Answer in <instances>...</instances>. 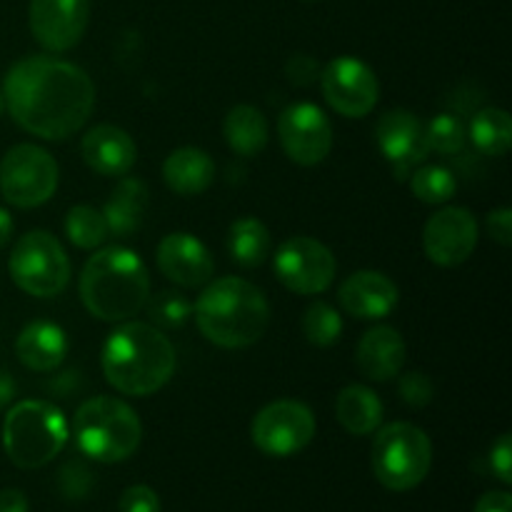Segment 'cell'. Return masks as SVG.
Listing matches in <instances>:
<instances>
[{
	"mask_svg": "<svg viewBox=\"0 0 512 512\" xmlns=\"http://www.w3.org/2000/svg\"><path fill=\"white\" fill-rule=\"evenodd\" d=\"M10 118L40 140H68L93 115L95 85L80 65L30 55L8 70L3 83Z\"/></svg>",
	"mask_w": 512,
	"mask_h": 512,
	"instance_id": "6da1fadb",
	"label": "cell"
},
{
	"mask_svg": "<svg viewBox=\"0 0 512 512\" xmlns=\"http://www.w3.org/2000/svg\"><path fill=\"white\" fill-rule=\"evenodd\" d=\"M100 368L120 395L148 398L173 378L175 348L155 325L125 320L105 340Z\"/></svg>",
	"mask_w": 512,
	"mask_h": 512,
	"instance_id": "7a4b0ae2",
	"label": "cell"
},
{
	"mask_svg": "<svg viewBox=\"0 0 512 512\" xmlns=\"http://www.w3.org/2000/svg\"><path fill=\"white\" fill-rule=\"evenodd\" d=\"M85 310L103 323H125L145 308L150 275L143 258L123 245L98 248L78 280Z\"/></svg>",
	"mask_w": 512,
	"mask_h": 512,
	"instance_id": "3957f363",
	"label": "cell"
},
{
	"mask_svg": "<svg viewBox=\"0 0 512 512\" xmlns=\"http://www.w3.org/2000/svg\"><path fill=\"white\" fill-rule=\"evenodd\" d=\"M193 318L205 340L225 350L250 348L270 325L268 298L243 278H218L198 295Z\"/></svg>",
	"mask_w": 512,
	"mask_h": 512,
	"instance_id": "277c9868",
	"label": "cell"
},
{
	"mask_svg": "<svg viewBox=\"0 0 512 512\" xmlns=\"http://www.w3.org/2000/svg\"><path fill=\"white\" fill-rule=\"evenodd\" d=\"M73 440L80 453L95 463H123L138 450L143 425L125 400L98 395L75 410Z\"/></svg>",
	"mask_w": 512,
	"mask_h": 512,
	"instance_id": "5b68a950",
	"label": "cell"
},
{
	"mask_svg": "<svg viewBox=\"0 0 512 512\" xmlns=\"http://www.w3.org/2000/svg\"><path fill=\"white\" fill-rule=\"evenodd\" d=\"M70 440L68 418L48 400H20L3 420V448L10 463L38 470L63 453Z\"/></svg>",
	"mask_w": 512,
	"mask_h": 512,
	"instance_id": "8992f818",
	"label": "cell"
},
{
	"mask_svg": "<svg viewBox=\"0 0 512 512\" xmlns=\"http://www.w3.org/2000/svg\"><path fill=\"white\" fill-rule=\"evenodd\" d=\"M370 465L383 488L408 493L428 478L433 465V443L418 425L390 423L375 430Z\"/></svg>",
	"mask_w": 512,
	"mask_h": 512,
	"instance_id": "52a82bcc",
	"label": "cell"
},
{
	"mask_svg": "<svg viewBox=\"0 0 512 512\" xmlns=\"http://www.w3.org/2000/svg\"><path fill=\"white\" fill-rule=\"evenodd\" d=\"M10 280L33 298H55L70 283V258L60 240L45 230H30L8 258Z\"/></svg>",
	"mask_w": 512,
	"mask_h": 512,
	"instance_id": "ba28073f",
	"label": "cell"
},
{
	"mask_svg": "<svg viewBox=\"0 0 512 512\" xmlns=\"http://www.w3.org/2000/svg\"><path fill=\"white\" fill-rule=\"evenodd\" d=\"M58 190V163L33 143L13 145L0 160V193L13 208H38Z\"/></svg>",
	"mask_w": 512,
	"mask_h": 512,
	"instance_id": "9c48e42d",
	"label": "cell"
},
{
	"mask_svg": "<svg viewBox=\"0 0 512 512\" xmlns=\"http://www.w3.org/2000/svg\"><path fill=\"white\" fill-rule=\"evenodd\" d=\"M250 438L263 455L290 458L313 443L315 415L300 400H275L253 418Z\"/></svg>",
	"mask_w": 512,
	"mask_h": 512,
	"instance_id": "30bf717a",
	"label": "cell"
},
{
	"mask_svg": "<svg viewBox=\"0 0 512 512\" xmlns=\"http://www.w3.org/2000/svg\"><path fill=\"white\" fill-rule=\"evenodd\" d=\"M275 278L295 295H320L333 285L338 263L328 245L308 235H293L273 255Z\"/></svg>",
	"mask_w": 512,
	"mask_h": 512,
	"instance_id": "8fae6325",
	"label": "cell"
},
{
	"mask_svg": "<svg viewBox=\"0 0 512 512\" xmlns=\"http://www.w3.org/2000/svg\"><path fill=\"white\" fill-rule=\"evenodd\" d=\"M320 88L325 103L345 118H365L378 105V75L353 55H340L320 70Z\"/></svg>",
	"mask_w": 512,
	"mask_h": 512,
	"instance_id": "7c38bea8",
	"label": "cell"
},
{
	"mask_svg": "<svg viewBox=\"0 0 512 512\" xmlns=\"http://www.w3.org/2000/svg\"><path fill=\"white\" fill-rule=\"evenodd\" d=\"M278 138L293 163L310 168L333 150V125L315 103H295L278 118Z\"/></svg>",
	"mask_w": 512,
	"mask_h": 512,
	"instance_id": "4fadbf2b",
	"label": "cell"
},
{
	"mask_svg": "<svg viewBox=\"0 0 512 512\" xmlns=\"http://www.w3.org/2000/svg\"><path fill=\"white\" fill-rule=\"evenodd\" d=\"M478 238V220L468 208H443L425 223L423 248L430 263L458 268L475 253Z\"/></svg>",
	"mask_w": 512,
	"mask_h": 512,
	"instance_id": "5bb4252c",
	"label": "cell"
},
{
	"mask_svg": "<svg viewBox=\"0 0 512 512\" xmlns=\"http://www.w3.org/2000/svg\"><path fill=\"white\" fill-rule=\"evenodd\" d=\"M30 33L48 53H65L83 40L90 0H30Z\"/></svg>",
	"mask_w": 512,
	"mask_h": 512,
	"instance_id": "9a60e30c",
	"label": "cell"
},
{
	"mask_svg": "<svg viewBox=\"0 0 512 512\" xmlns=\"http://www.w3.org/2000/svg\"><path fill=\"white\" fill-rule=\"evenodd\" d=\"M375 143L388 163L398 170L420 165L430 153L425 123L405 108L385 110L375 123Z\"/></svg>",
	"mask_w": 512,
	"mask_h": 512,
	"instance_id": "2e32d148",
	"label": "cell"
},
{
	"mask_svg": "<svg viewBox=\"0 0 512 512\" xmlns=\"http://www.w3.org/2000/svg\"><path fill=\"white\" fill-rule=\"evenodd\" d=\"M160 273L178 288H200L213 278V255L190 233H170L158 243L155 253Z\"/></svg>",
	"mask_w": 512,
	"mask_h": 512,
	"instance_id": "e0dca14e",
	"label": "cell"
},
{
	"mask_svg": "<svg viewBox=\"0 0 512 512\" xmlns=\"http://www.w3.org/2000/svg\"><path fill=\"white\" fill-rule=\"evenodd\" d=\"M398 298V285L380 270H358L338 290L343 310L358 320L388 318L398 308Z\"/></svg>",
	"mask_w": 512,
	"mask_h": 512,
	"instance_id": "ac0fdd59",
	"label": "cell"
},
{
	"mask_svg": "<svg viewBox=\"0 0 512 512\" xmlns=\"http://www.w3.org/2000/svg\"><path fill=\"white\" fill-rule=\"evenodd\" d=\"M85 165L105 178H123L133 170L138 160V148L135 140L118 125H95L83 135L80 143Z\"/></svg>",
	"mask_w": 512,
	"mask_h": 512,
	"instance_id": "d6986e66",
	"label": "cell"
},
{
	"mask_svg": "<svg viewBox=\"0 0 512 512\" xmlns=\"http://www.w3.org/2000/svg\"><path fill=\"white\" fill-rule=\"evenodd\" d=\"M408 345L393 325H375L358 343V368L373 383H390L403 373Z\"/></svg>",
	"mask_w": 512,
	"mask_h": 512,
	"instance_id": "ffe728a7",
	"label": "cell"
},
{
	"mask_svg": "<svg viewBox=\"0 0 512 512\" xmlns=\"http://www.w3.org/2000/svg\"><path fill=\"white\" fill-rule=\"evenodd\" d=\"M68 335L50 320H33L20 330L15 340V355L33 373H53L68 358Z\"/></svg>",
	"mask_w": 512,
	"mask_h": 512,
	"instance_id": "44dd1931",
	"label": "cell"
},
{
	"mask_svg": "<svg viewBox=\"0 0 512 512\" xmlns=\"http://www.w3.org/2000/svg\"><path fill=\"white\" fill-rule=\"evenodd\" d=\"M163 180L173 193L200 195L213 185L215 163L205 150L185 145V148L173 150L163 163Z\"/></svg>",
	"mask_w": 512,
	"mask_h": 512,
	"instance_id": "7402d4cb",
	"label": "cell"
},
{
	"mask_svg": "<svg viewBox=\"0 0 512 512\" xmlns=\"http://www.w3.org/2000/svg\"><path fill=\"white\" fill-rule=\"evenodd\" d=\"M148 188L138 178H123L110 193L103 215L108 220V230L113 238H130L143 225L148 210Z\"/></svg>",
	"mask_w": 512,
	"mask_h": 512,
	"instance_id": "603a6c76",
	"label": "cell"
},
{
	"mask_svg": "<svg viewBox=\"0 0 512 512\" xmlns=\"http://www.w3.org/2000/svg\"><path fill=\"white\" fill-rule=\"evenodd\" d=\"M383 415V400L368 385H345L335 398V418L350 435H373Z\"/></svg>",
	"mask_w": 512,
	"mask_h": 512,
	"instance_id": "cb8c5ba5",
	"label": "cell"
},
{
	"mask_svg": "<svg viewBox=\"0 0 512 512\" xmlns=\"http://www.w3.org/2000/svg\"><path fill=\"white\" fill-rule=\"evenodd\" d=\"M223 135L233 153L243 155V158H255L268 145V118L255 105H235L225 115Z\"/></svg>",
	"mask_w": 512,
	"mask_h": 512,
	"instance_id": "d4e9b609",
	"label": "cell"
},
{
	"mask_svg": "<svg viewBox=\"0 0 512 512\" xmlns=\"http://www.w3.org/2000/svg\"><path fill=\"white\" fill-rule=\"evenodd\" d=\"M228 250L230 258L243 268H260L273 250L268 225L253 215L238 218L228 230Z\"/></svg>",
	"mask_w": 512,
	"mask_h": 512,
	"instance_id": "484cf974",
	"label": "cell"
},
{
	"mask_svg": "<svg viewBox=\"0 0 512 512\" xmlns=\"http://www.w3.org/2000/svg\"><path fill=\"white\" fill-rule=\"evenodd\" d=\"M473 140L475 148L490 158H500L512 145V120L508 110L503 108H483L473 115L470 128L465 130Z\"/></svg>",
	"mask_w": 512,
	"mask_h": 512,
	"instance_id": "4316f807",
	"label": "cell"
},
{
	"mask_svg": "<svg viewBox=\"0 0 512 512\" xmlns=\"http://www.w3.org/2000/svg\"><path fill=\"white\" fill-rule=\"evenodd\" d=\"M65 235L75 248L98 250L110 238L108 220H105L103 210L93 208V205H75L65 215Z\"/></svg>",
	"mask_w": 512,
	"mask_h": 512,
	"instance_id": "83f0119b",
	"label": "cell"
},
{
	"mask_svg": "<svg viewBox=\"0 0 512 512\" xmlns=\"http://www.w3.org/2000/svg\"><path fill=\"white\" fill-rule=\"evenodd\" d=\"M458 190V180H455L453 170L443 168V165H423L410 178V193L425 205H443Z\"/></svg>",
	"mask_w": 512,
	"mask_h": 512,
	"instance_id": "f1b7e54d",
	"label": "cell"
},
{
	"mask_svg": "<svg viewBox=\"0 0 512 512\" xmlns=\"http://www.w3.org/2000/svg\"><path fill=\"white\" fill-rule=\"evenodd\" d=\"M145 310L150 315V325L158 330H178L193 318V303L180 290H160L148 295Z\"/></svg>",
	"mask_w": 512,
	"mask_h": 512,
	"instance_id": "f546056e",
	"label": "cell"
},
{
	"mask_svg": "<svg viewBox=\"0 0 512 512\" xmlns=\"http://www.w3.org/2000/svg\"><path fill=\"white\" fill-rule=\"evenodd\" d=\"M303 335L315 348H330L343 335V318L338 310L325 300H315L303 315Z\"/></svg>",
	"mask_w": 512,
	"mask_h": 512,
	"instance_id": "4dcf8cb0",
	"label": "cell"
},
{
	"mask_svg": "<svg viewBox=\"0 0 512 512\" xmlns=\"http://www.w3.org/2000/svg\"><path fill=\"white\" fill-rule=\"evenodd\" d=\"M425 138H428L430 150L440 155H458L463 153L465 140H468V133H465L463 123H460L458 115L453 113H440L425 125Z\"/></svg>",
	"mask_w": 512,
	"mask_h": 512,
	"instance_id": "1f68e13d",
	"label": "cell"
},
{
	"mask_svg": "<svg viewBox=\"0 0 512 512\" xmlns=\"http://www.w3.org/2000/svg\"><path fill=\"white\" fill-rule=\"evenodd\" d=\"M398 393L403 403L410 405V408H425V405L433 403L435 385L423 370H408L405 375H400Z\"/></svg>",
	"mask_w": 512,
	"mask_h": 512,
	"instance_id": "d6a6232c",
	"label": "cell"
},
{
	"mask_svg": "<svg viewBox=\"0 0 512 512\" xmlns=\"http://www.w3.org/2000/svg\"><path fill=\"white\" fill-rule=\"evenodd\" d=\"M120 512H160V498L148 485H130L120 495Z\"/></svg>",
	"mask_w": 512,
	"mask_h": 512,
	"instance_id": "836d02e7",
	"label": "cell"
},
{
	"mask_svg": "<svg viewBox=\"0 0 512 512\" xmlns=\"http://www.w3.org/2000/svg\"><path fill=\"white\" fill-rule=\"evenodd\" d=\"M285 75L293 85H300V88H308L315 80L320 78V65L313 55L298 53L285 63Z\"/></svg>",
	"mask_w": 512,
	"mask_h": 512,
	"instance_id": "e575fe53",
	"label": "cell"
},
{
	"mask_svg": "<svg viewBox=\"0 0 512 512\" xmlns=\"http://www.w3.org/2000/svg\"><path fill=\"white\" fill-rule=\"evenodd\" d=\"M90 485H93V478H90V473L80 463H68L60 470V490L68 498H83L90 490Z\"/></svg>",
	"mask_w": 512,
	"mask_h": 512,
	"instance_id": "d590c367",
	"label": "cell"
},
{
	"mask_svg": "<svg viewBox=\"0 0 512 512\" xmlns=\"http://www.w3.org/2000/svg\"><path fill=\"white\" fill-rule=\"evenodd\" d=\"M490 468L498 475L500 483H512V435L505 433L495 440L493 450H490Z\"/></svg>",
	"mask_w": 512,
	"mask_h": 512,
	"instance_id": "8d00e7d4",
	"label": "cell"
},
{
	"mask_svg": "<svg viewBox=\"0 0 512 512\" xmlns=\"http://www.w3.org/2000/svg\"><path fill=\"white\" fill-rule=\"evenodd\" d=\"M488 233L503 248H510L512 243V210L510 208H498L488 215Z\"/></svg>",
	"mask_w": 512,
	"mask_h": 512,
	"instance_id": "74e56055",
	"label": "cell"
},
{
	"mask_svg": "<svg viewBox=\"0 0 512 512\" xmlns=\"http://www.w3.org/2000/svg\"><path fill=\"white\" fill-rule=\"evenodd\" d=\"M473 512H512V498L505 490H493L478 500Z\"/></svg>",
	"mask_w": 512,
	"mask_h": 512,
	"instance_id": "f35d334b",
	"label": "cell"
},
{
	"mask_svg": "<svg viewBox=\"0 0 512 512\" xmlns=\"http://www.w3.org/2000/svg\"><path fill=\"white\" fill-rule=\"evenodd\" d=\"M0 512H28V498H25L23 490H0Z\"/></svg>",
	"mask_w": 512,
	"mask_h": 512,
	"instance_id": "ab89813d",
	"label": "cell"
},
{
	"mask_svg": "<svg viewBox=\"0 0 512 512\" xmlns=\"http://www.w3.org/2000/svg\"><path fill=\"white\" fill-rule=\"evenodd\" d=\"M13 230H15L13 215H10L5 208H0V250L10 243V238H13Z\"/></svg>",
	"mask_w": 512,
	"mask_h": 512,
	"instance_id": "60d3db41",
	"label": "cell"
},
{
	"mask_svg": "<svg viewBox=\"0 0 512 512\" xmlns=\"http://www.w3.org/2000/svg\"><path fill=\"white\" fill-rule=\"evenodd\" d=\"M13 398H15V380L10 378V373L0 370V408H5Z\"/></svg>",
	"mask_w": 512,
	"mask_h": 512,
	"instance_id": "b9f144b4",
	"label": "cell"
},
{
	"mask_svg": "<svg viewBox=\"0 0 512 512\" xmlns=\"http://www.w3.org/2000/svg\"><path fill=\"white\" fill-rule=\"evenodd\" d=\"M5 110V100H3V90H0V115H3Z\"/></svg>",
	"mask_w": 512,
	"mask_h": 512,
	"instance_id": "7bdbcfd3",
	"label": "cell"
}]
</instances>
